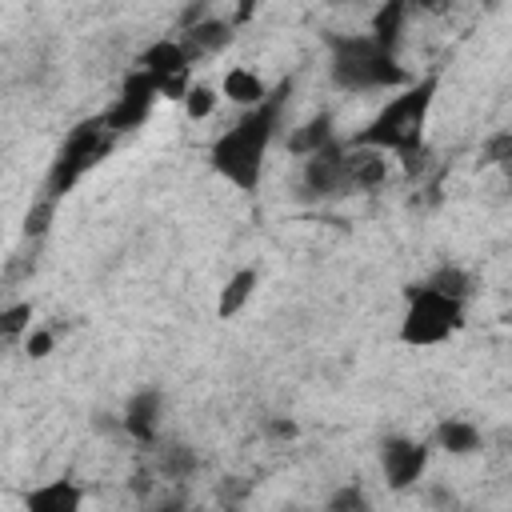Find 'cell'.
<instances>
[{
  "mask_svg": "<svg viewBox=\"0 0 512 512\" xmlns=\"http://www.w3.org/2000/svg\"><path fill=\"white\" fill-rule=\"evenodd\" d=\"M292 92V80H284L280 88H268L264 104L248 108L228 132H220L208 148V160L212 168L236 184L240 192H256L260 176H264V156H268V144L280 128V112H284V100Z\"/></svg>",
  "mask_w": 512,
  "mask_h": 512,
  "instance_id": "6da1fadb",
  "label": "cell"
},
{
  "mask_svg": "<svg viewBox=\"0 0 512 512\" xmlns=\"http://www.w3.org/2000/svg\"><path fill=\"white\" fill-rule=\"evenodd\" d=\"M432 96H436V76L412 80L400 96H392L376 112V120L352 144H368V148H380V152L396 156L404 164V172L412 176L424 160V120H428Z\"/></svg>",
  "mask_w": 512,
  "mask_h": 512,
  "instance_id": "7a4b0ae2",
  "label": "cell"
},
{
  "mask_svg": "<svg viewBox=\"0 0 512 512\" xmlns=\"http://www.w3.org/2000/svg\"><path fill=\"white\" fill-rule=\"evenodd\" d=\"M328 48H332V80L344 92H380V88L412 84V76L396 60V52L380 48L368 32L328 36Z\"/></svg>",
  "mask_w": 512,
  "mask_h": 512,
  "instance_id": "3957f363",
  "label": "cell"
},
{
  "mask_svg": "<svg viewBox=\"0 0 512 512\" xmlns=\"http://www.w3.org/2000/svg\"><path fill=\"white\" fill-rule=\"evenodd\" d=\"M108 148H112V132L104 128V120H84L80 128H72V132H68V140L60 144V152H56L52 168H48L44 196H48V200H60L64 192H72V188H76V180L108 156Z\"/></svg>",
  "mask_w": 512,
  "mask_h": 512,
  "instance_id": "277c9868",
  "label": "cell"
},
{
  "mask_svg": "<svg viewBox=\"0 0 512 512\" xmlns=\"http://www.w3.org/2000/svg\"><path fill=\"white\" fill-rule=\"evenodd\" d=\"M460 324H464V304L460 300H448V296H440L424 284L408 288V308H404V320H400V340L408 348L444 344Z\"/></svg>",
  "mask_w": 512,
  "mask_h": 512,
  "instance_id": "5b68a950",
  "label": "cell"
},
{
  "mask_svg": "<svg viewBox=\"0 0 512 512\" xmlns=\"http://www.w3.org/2000/svg\"><path fill=\"white\" fill-rule=\"evenodd\" d=\"M156 96H160L156 80H152L148 72H140V68H136V72L124 80V88H120L116 104L100 116V120H104V128H108L112 136H116V132H128V128H140V124L148 120V112H152Z\"/></svg>",
  "mask_w": 512,
  "mask_h": 512,
  "instance_id": "8992f818",
  "label": "cell"
},
{
  "mask_svg": "<svg viewBox=\"0 0 512 512\" xmlns=\"http://www.w3.org/2000/svg\"><path fill=\"white\" fill-rule=\"evenodd\" d=\"M380 468H384V484L392 492H408L428 468V444L408 440V436H388L380 444Z\"/></svg>",
  "mask_w": 512,
  "mask_h": 512,
  "instance_id": "52a82bcc",
  "label": "cell"
},
{
  "mask_svg": "<svg viewBox=\"0 0 512 512\" xmlns=\"http://www.w3.org/2000/svg\"><path fill=\"white\" fill-rule=\"evenodd\" d=\"M304 188L312 192V196H340V192H348L344 188V144H328V148H320V152H312V156H304Z\"/></svg>",
  "mask_w": 512,
  "mask_h": 512,
  "instance_id": "ba28073f",
  "label": "cell"
},
{
  "mask_svg": "<svg viewBox=\"0 0 512 512\" xmlns=\"http://www.w3.org/2000/svg\"><path fill=\"white\" fill-rule=\"evenodd\" d=\"M388 168H392V160H388V152H380V148H368V144H352V148H344V188L352 192H368V188H380L384 180H388Z\"/></svg>",
  "mask_w": 512,
  "mask_h": 512,
  "instance_id": "9c48e42d",
  "label": "cell"
},
{
  "mask_svg": "<svg viewBox=\"0 0 512 512\" xmlns=\"http://www.w3.org/2000/svg\"><path fill=\"white\" fill-rule=\"evenodd\" d=\"M84 508V488L76 480H48V484H36L28 496H24V512H80Z\"/></svg>",
  "mask_w": 512,
  "mask_h": 512,
  "instance_id": "30bf717a",
  "label": "cell"
},
{
  "mask_svg": "<svg viewBox=\"0 0 512 512\" xmlns=\"http://www.w3.org/2000/svg\"><path fill=\"white\" fill-rule=\"evenodd\" d=\"M228 44H232V20H224V16H204L200 24L180 32V48L188 52V60L212 56V52H220Z\"/></svg>",
  "mask_w": 512,
  "mask_h": 512,
  "instance_id": "8fae6325",
  "label": "cell"
},
{
  "mask_svg": "<svg viewBox=\"0 0 512 512\" xmlns=\"http://www.w3.org/2000/svg\"><path fill=\"white\" fill-rule=\"evenodd\" d=\"M160 408H164V400H160V392H156V388L136 392V396L128 400V408H124V416H120L124 432H128V436H136L140 444H152L156 424H160Z\"/></svg>",
  "mask_w": 512,
  "mask_h": 512,
  "instance_id": "7c38bea8",
  "label": "cell"
},
{
  "mask_svg": "<svg viewBox=\"0 0 512 512\" xmlns=\"http://www.w3.org/2000/svg\"><path fill=\"white\" fill-rule=\"evenodd\" d=\"M188 68H192V60L180 48V40H156L140 56V72H148L156 84L160 80H172V76H188Z\"/></svg>",
  "mask_w": 512,
  "mask_h": 512,
  "instance_id": "4fadbf2b",
  "label": "cell"
},
{
  "mask_svg": "<svg viewBox=\"0 0 512 512\" xmlns=\"http://www.w3.org/2000/svg\"><path fill=\"white\" fill-rule=\"evenodd\" d=\"M256 284H260L256 268H240V272H232V276H228V284L220 288V300H216V316H220V320H232L236 312H244V304L252 300Z\"/></svg>",
  "mask_w": 512,
  "mask_h": 512,
  "instance_id": "5bb4252c",
  "label": "cell"
},
{
  "mask_svg": "<svg viewBox=\"0 0 512 512\" xmlns=\"http://www.w3.org/2000/svg\"><path fill=\"white\" fill-rule=\"evenodd\" d=\"M224 96L232 100V104H240V108H256V104H264V96H268V84L252 72V68H228L224 72Z\"/></svg>",
  "mask_w": 512,
  "mask_h": 512,
  "instance_id": "9a60e30c",
  "label": "cell"
},
{
  "mask_svg": "<svg viewBox=\"0 0 512 512\" xmlns=\"http://www.w3.org/2000/svg\"><path fill=\"white\" fill-rule=\"evenodd\" d=\"M336 136H332V116H312L308 124H300L292 136H288V152L292 156H312V152H320V148H328Z\"/></svg>",
  "mask_w": 512,
  "mask_h": 512,
  "instance_id": "2e32d148",
  "label": "cell"
},
{
  "mask_svg": "<svg viewBox=\"0 0 512 512\" xmlns=\"http://www.w3.org/2000/svg\"><path fill=\"white\" fill-rule=\"evenodd\" d=\"M404 20H408V4H400V0H388L376 16H372V40L380 44V48H388V52H396V40H400V28H404Z\"/></svg>",
  "mask_w": 512,
  "mask_h": 512,
  "instance_id": "e0dca14e",
  "label": "cell"
},
{
  "mask_svg": "<svg viewBox=\"0 0 512 512\" xmlns=\"http://www.w3.org/2000/svg\"><path fill=\"white\" fill-rule=\"evenodd\" d=\"M436 444L452 456H468V452H480V428L468 424V420H444L436 428Z\"/></svg>",
  "mask_w": 512,
  "mask_h": 512,
  "instance_id": "ac0fdd59",
  "label": "cell"
},
{
  "mask_svg": "<svg viewBox=\"0 0 512 512\" xmlns=\"http://www.w3.org/2000/svg\"><path fill=\"white\" fill-rule=\"evenodd\" d=\"M468 272L464 268H456V264H444V268H436L428 280H424V288H432V292H440V296H448V300H460L464 304V296H468Z\"/></svg>",
  "mask_w": 512,
  "mask_h": 512,
  "instance_id": "d6986e66",
  "label": "cell"
},
{
  "mask_svg": "<svg viewBox=\"0 0 512 512\" xmlns=\"http://www.w3.org/2000/svg\"><path fill=\"white\" fill-rule=\"evenodd\" d=\"M324 512H372V500L364 492V484H340L328 500H324Z\"/></svg>",
  "mask_w": 512,
  "mask_h": 512,
  "instance_id": "ffe728a7",
  "label": "cell"
},
{
  "mask_svg": "<svg viewBox=\"0 0 512 512\" xmlns=\"http://www.w3.org/2000/svg\"><path fill=\"white\" fill-rule=\"evenodd\" d=\"M32 328V304H8L0 308V336H24Z\"/></svg>",
  "mask_w": 512,
  "mask_h": 512,
  "instance_id": "44dd1931",
  "label": "cell"
},
{
  "mask_svg": "<svg viewBox=\"0 0 512 512\" xmlns=\"http://www.w3.org/2000/svg\"><path fill=\"white\" fill-rule=\"evenodd\" d=\"M184 108H188L192 120H208L212 108H216V92H212L208 84H188V92H184Z\"/></svg>",
  "mask_w": 512,
  "mask_h": 512,
  "instance_id": "7402d4cb",
  "label": "cell"
},
{
  "mask_svg": "<svg viewBox=\"0 0 512 512\" xmlns=\"http://www.w3.org/2000/svg\"><path fill=\"white\" fill-rule=\"evenodd\" d=\"M52 212H56V200L40 196V200L24 212V236H44V232H48V224H52Z\"/></svg>",
  "mask_w": 512,
  "mask_h": 512,
  "instance_id": "603a6c76",
  "label": "cell"
},
{
  "mask_svg": "<svg viewBox=\"0 0 512 512\" xmlns=\"http://www.w3.org/2000/svg\"><path fill=\"white\" fill-rule=\"evenodd\" d=\"M504 160H512V132H496L484 144V160L480 164H504Z\"/></svg>",
  "mask_w": 512,
  "mask_h": 512,
  "instance_id": "cb8c5ba5",
  "label": "cell"
},
{
  "mask_svg": "<svg viewBox=\"0 0 512 512\" xmlns=\"http://www.w3.org/2000/svg\"><path fill=\"white\" fill-rule=\"evenodd\" d=\"M52 344H56V336H52L48 328H28V332H24V348H28V356H36V360L48 356Z\"/></svg>",
  "mask_w": 512,
  "mask_h": 512,
  "instance_id": "d4e9b609",
  "label": "cell"
},
{
  "mask_svg": "<svg viewBox=\"0 0 512 512\" xmlns=\"http://www.w3.org/2000/svg\"><path fill=\"white\" fill-rule=\"evenodd\" d=\"M268 432H272V436H288V440H292V436H296V424H292V420H272V424H268Z\"/></svg>",
  "mask_w": 512,
  "mask_h": 512,
  "instance_id": "484cf974",
  "label": "cell"
},
{
  "mask_svg": "<svg viewBox=\"0 0 512 512\" xmlns=\"http://www.w3.org/2000/svg\"><path fill=\"white\" fill-rule=\"evenodd\" d=\"M228 512H236V508H228Z\"/></svg>",
  "mask_w": 512,
  "mask_h": 512,
  "instance_id": "4316f807",
  "label": "cell"
}]
</instances>
